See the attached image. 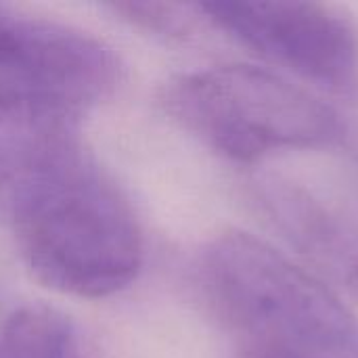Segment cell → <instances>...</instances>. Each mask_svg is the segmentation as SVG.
Here are the masks:
<instances>
[{
	"label": "cell",
	"mask_w": 358,
	"mask_h": 358,
	"mask_svg": "<svg viewBox=\"0 0 358 358\" xmlns=\"http://www.w3.org/2000/svg\"><path fill=\"white\" fill-rule=\"evenodd\" d=\"M13 151V229L34 279L78 298L126 289L145 252L138 220L120 189L69 130L38 132Z\"/></svg>",
	"instance_id": "6da1fadb"
},
{
	"label": "cell",
	"mask_w": 358,
	"mask_h": 358,
	"mask_svg": "<svg viewBox=\"0 0 358 358\" xmlns=\"http://www.w3.org/2000/svg\"><path fill=\"white\" fill-rule=\"evenodd\" d=\"M201 287L245 348L300 358H358V319L319 279L266 241L229 231L201 254Z\"/></svg>",
	"instance_id": "7a4b0ae2"
},
{
	"label": "cell",
	"mask_w": 358,
	"mask_h": 358,
	"mask_svg": "<svg viewBox=\"0 0 358 358\" xmlns=\"http://www.w3.org/2000/svg\"><path fill=\"white\" fill-rule=\"evenodd\" d=\"M166 109L233 162L275 151L319 149L344 136L340 113L285 78L254 65H220L172 80Z\"/></svg>",
	"instance_id": "3957f363"
},
{
	"label": "cell",
	"mask_w": 358,
	"mask_h": 358,
	"mask_svg": "<svg viewBox=\"0 0 358 358\" xmlns=\"http://www.w3.org/2000/svg\"><path fill=\"white\" fill-rule=\"evenodd\" d=\"M122 65L101 40L0 8V126L69 130L109 99Z\"/></svg>",
	"instance_id": "277c9868"
},
{
	"label": "cell",
	"mask_w": 358,
	"mask_h": 358,
	"mask_svg": "<svg viewBox=\"0 0 358 358\" xmlns=\"http://www.w3.org/2000/svg\"><path fill=\"white\" fill-rule=\"evenodd\" d=\"M216 27L342 99H358V40L352 25L319 2H203L195 6Z\"/></svg>",
	"instance_id": "5b68a950"
},
{
	"label": "cell",
	"mask_w": 358,
	"mask_h": 358,
	"mask_svg": "<svg viewBox=\"0 0 358 358\" xmlns=\"http://www.w3.org/2000/svg\"><path fill=\"white\" fill-rule=\"evenodd\" d=\"M281 231L315 262L358 294V224L331 214L306 191L268 182L264 193Z\"/></svg>",
	"instance_id": "8992f818"
},
{
	"label": "cell",
	"mask_w": 358,
	"mask_h": 358,
	"mask_svg": "<svg viewBox=\"0 0 358 358\" xmlns=\"http://www.w3.org/2000/svg\"><path fill=\"white\" fill-rule=\"evenodd\" d=\"M0 358H101L82 329L61 310L29 304L4 323Z\"/></svg>",
	"instance_id": "52a82bcc"
},
{
	"label": "cell",
	"mask_w": 358,
	"mask_h": 358,
	"mask_svg": "<svg viewBox=\"0 0 358 358\" xmlns=\"http://www.w3.org/2000/svg\"><path fill=\"white\" fill-rule=\"evenodd\" d=\"M113 10L120 13L130 23L149 29L159 31L166 36L180 34L185 29V15L180 13V6L176 4H164V2H117L113 4Z\"/></svg>",
	"instance_id": "ba28073f"
},
{
	"label": "cell",
	"mask_w": 358,
	"mask_h": 358,
	"mask_svg": "<svg viewBox=\"0 0 358 358\" xmlns=\"http://www.w3.org/2000/svg\"><path fill=\"white\" fill-rule=\"evenodd\" d=\"M15 176V151L0 149V197L8 195Z\"/></svg>",
	"instance_id": "9c48e42d"
},
{
	"label": "cell",
	"mask_w": 358,
	"mask_h": 358,
	"mask_svg": "<svg viewBox=\"0 0 358 358\" xmlns=\"http://www.w3.org/2000/svg\"><path fill=\"white\" fill-rule=\"evenodd\" d=\"M241 358H300L292 357V355H281V352H273V350H258V348H243Z\"/></svg>",
	"instance_id": "30bf717a"
}]
</instances>
